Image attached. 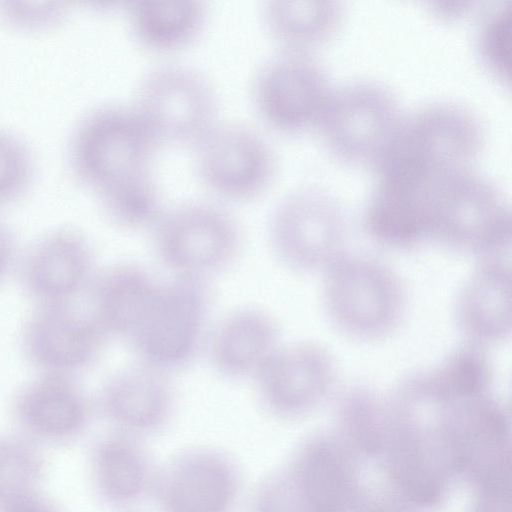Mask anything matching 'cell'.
Returning a JSON list of instances; mask_svg holds the SVG:
<instances>
[{
	"mask_svg": "<svg viewBox=\"0 0 512 512\" xmlns=\"http://www.w3.org/2000/svg\"><path fill=\"white\" fill-rule=\"evenodd\" d=\"M478 119L465 107L433 102L401 115L371 163L375 173L400 172L435 181L468 169L482 143Z\"/></svg>",
	"mask_w": 512,
	"mask_h": 512,
	"instance_id": "cell-1",
	"label": "cell"
},
{
	"mask_svg": "<svg viewBox=\"0 0 512 512\" xmlns=\"http://www.w3.org/2000/svg\"><path fill=\"white\" fill-rule=\"evenodd\" d=\"M449 469L477 498L510 500L511 418L493 394L452 405L438 425Z\"/></svg>",
	"mask_w": 512,
	"mask_h": 512,
	"instance_id": "cell-2",
	"label": "cell"
},
{
	"mask_svg": "<svg viewBox=\"0 0 512 512\" xmlns=\"http://www.w3.org/2000/svg\"><path fill=\"white\" fill-rule=\"evenodd\" d=\"M321 298L330 323L361 341L390 335L407 307L406 288L396 271L380 260L350 254L323 273Z\"/></svg>",
	"mask_w": 512,
	"mask_h": 512,
	"instance_id": "cell-3",
	"label": "cell"
},
{
	"mask_svg": "<svg viewBox=\"0 0 512 512\" xmlns=\"http://www.w3.org/2000/svg\"><path fill=\"white\" fill-rule=\"evenodd\" d=\"M431 242L480 261L504 259L511 214L492 183L469 169L438 179L431 202Z\"/></svg>",
	"mask_w": 512,
	"mask_h": 512,
	"instance_id": "cell-4",
	"label": "cell"
},
{
	"mask_svg": "<svg viewBox=\"0 0 512 512\" xmlns=\"http://www.w3.org/2000/svg\"><path fill=\"white\" fill-rule=\"evenodd\" d=\"M159 143L133 106L107 104L76 126L69 149L75 175L97 194L151 172Z\"/></svg>",
	"mask_w": 512,
	"mask_h": 512,
	"instance_id": "cell-5",
	"label": "cell"
},
{
	"mask_svg": "<svg viewBox=\"0 0 512 512\" xmlns=\"http://www.w3.org/2000/svg\"><path fill=\"white\" fill-rule=\"evenodd\" d=\"M150 231L156 258L170 276L206 282L235 263L243 243L235 218L206 201L165 208Z\"/></svg>",
	"mask_w": 512,
	"mask_h": 512,
	"instance_id": "cell-6",
	"label": "cell"
},
{
	"mask_svg": "<svg viewBox=\"0 0 512 512\" xmlns=\"http://www.w3.org/2000/svg\"><path fill=\"white\" fill-rule=\"evenodd\" d=\"M385 399L389 423L378 460L390 495L412 512H433L445 503L454 480L438 422Z\"/></svg>",
	"mask_w": 512,
	"mask_h": 512,
	"instance_id": "cell-7",
	"label": "cell"
},
{
	"mask_svg": "<svg viewBox=\"0 0 512 512\" xmlns=\"http://www.w3.org/2000/svg\"><path fill=\"white\" fill-rule=\"evenodd\" d=\"M209 300L206 281L161 280L145 319L127 343L137 361L169 375L192 364L206 345Z\"/></svg>",
	"mask_w": 512,
	"mask_h": 512,
	"instance_id": "cell-8",
	"label": "cell"
},
{
	"mask_svg": "<svg viewBox=\"0 0 512 512\" xmlns=\"http://www.w3.org/2000/svg\"><path fill=\"white\" fill-rule=\"evenodd\" d=\"M346 240L347 224L340 205L318 188L289 192L270 213V249L291 271L323 274L347 254Z\"/></svg>",
	"mask_w": 512,
	"mask_h": 512,
	"instance_id": "cell-9",
	"label": "cell"
},
{
	"mask_svg": "<svg viewBox=\"0 0 512 512\" xmlns=\"http://www.w3.org/2000/svg\"><path fill=\"white\" fill-rule=\"evenodd\" d=\"M132 106L159 144L194 147L218 124L212 84L185 65L166 64L147 72Z\"/></svg>",
	"mask_w": 512,
	"mask_h": 512,
	"instance_id": "cell-10",
	"label": "cell"
},
{
	"mask_svg": "<svg viewBox=\"0 0 512 512\" xmlns=\"http://www.w3.org/2000/svg\"><path fill=\"white\" fill-rule=\"evenodd\" d=\"M400 118L397 102L384 86L353 81L330 90L316 127L336 157L371 165Z\"/></svg>",
	"mask_w": 512,
	"mask_h": 512,
	"instance_id": "cell-11",
	"label": "cell"
},
{
	"mask_svg": "<svg viewBox=\"0 0 512 512\" xmlns=\"http://www.w3.org/2000/svg\"><path fill=\"white\" fill-rule=\"evenodd\" d=\"M252 381L263 410L275 418L293 420L329 398L336 386L337 366L319 343L281 344Z\"/></svg>",
	"mask_w": 512,
	"mask_h": 512,
	"instance_id": "cell-12",
	"label": "cell"
},
{
	"mask_svg": "<svg viewBox=\"0 0 512 512\" xmlns=\"http://www.w3.org/2000/svg\"><path fill=\"white\" fill-rule=\"evenodd\" d=\"M329 92L321 66L305 51L281 50L261 65L252 83L262 121L287 134L316 126Z\"/></svg>",
	"mask_w": 512,
	"mask_h": 512,
	"instance_id": "cell-13",
	"label": "cell"
},
{
	"mask_svg": "<svg viewBox=\"0 0 512 512\" xmlns=\"http://www.w3.org/2000/svg\"><path fill=\"white\" fill-rule=\"evenodd\" d=\"M241 470L226 452L197 446L178 452L157 469L152 494L161 512H233Z\"/></svg>",
	"mask_w": 512,
	"mask_h": 512,
	"instance_id": "cell-14",
	"label": "cell"
},
{
	"mask_svg": "<svg viewBox=\"0 0 512 512\" xmlns=\"http://www.w3.org/2000/svg\"><path fill=\"white\" fill-rule=\"evenodd\" d=\"M194 148L198 176L224 199H254L273 178L275 158L270 144L246 125L217 124Z\"/></svg>",
	"mask_w": 512,
	"mask_h": 512,
	"instance_id": "cell-15",
	"label": "cell"
},
{
	"mask_svg": "<svg viewBox=\"0 0 512 512\" xmlns=\"http://www.w3.org/2000/svg\"><path fill=\"white\" fill-rule=\"evenodd\" d=\"M355 459L336 435L304 440L280 468L299 512H353L364 495Z\"/></svg>",
	"mask_w": 512,
	"mask_h": 512,
	"instance_id": "cell-16",
	"label": "cell"
},
{
	"mask_svg": "<svg viewBox=\"0 0 512 512\" xmlns=\"http://www.w3.org/2000/svg\"><path fill=\"white\" fill-rule=\"evenodd\" d=\"M107 340L90 313L75 304L36 306L20 336L23 354L38 373L73 377L98 361Z\"/></svg>",
	"mask_w": 512,
	"mask_h": 512,
	"instance_id": "cell-17",
	"label": "cell"
},
{
	"mask_svg": "<svg viewBox=\"0 0 512 512\" xmlns=\"http://www.w3.org/2000/svg\"><path fill=\"white\" fill-rule=\"evenodd\" d=\"M19 268L23 290L36 306L75 304L97 274L92 245L80 232L67 228L38 239Z\"/></svg>",
	"mask_w": 512,
	"mask_h": 512,
	"instance_id": "cell-18",
	"label": "cell"
},
{
	"mask_svg": "<svg viewBox=\"0 0 512 512\" xmlns=\"http://www.w3.org/2000/svg\"><path fill=\"white\" fill-rule=\"evenodd\" d=\"M96 406L111 429L144 439L171 422L177 394L169 374L137 361L103 382Z\"/></svg>",
	"mask_w": 512,
	"mask_h": 512,
	"instance_id": "cell-19",
	"label": "cell"
},
{
	"mask_svg": "<svg viewBox=\"0 0 512 512\" xmlns=\"http://www.w3.org/2000/svg\"><path fill=\"white\" fill-rule=\"evenodd\" d=\"M436 181L376 176L362 213L369 238L387 249L403 252L431 242V202Z\"/></svg>",
	"mask_w": 512,
	"mask_h": 512,
	"instance_id": "cell-20",
	"label": "cell"
},
{
	"mask_svg": "<svg viewBox=\"0 0 512 512\" xmlns=\"http://www.w3.org/2000/svg\"><path fill=\"white\" fill-rule=\"evenodd\" d=\"M11 410L26 437L64 443L85 432L93 404L77 377L38 373L18 388Z\"/></svg>",
	"mask_w": 512,
	"mask_h": 512,
	"instance_id": "cell-21",
	"label": "cell"
},
{
	"mask_svg": "<svg viewBox=\"0 0 512 512\" xmlns=\"http://www.w3.org/2000/svg\"><path fill=\"white\" fill-rule=\"evenodd\" d=\"M279 324L268 311L237 308L208 333L205 349L213 370L232 381L253 380L281 346Z\"/></svg>",
	"mask_w": 512,
	"mask_h": 512,
	"instance_id": "cell-22",
	"label": "cell"
},
{
	"mask_svg": "<svg viewBox=\"0 0 512 512\" xmlns=\"http://www.w3.org/2000/svg\"><path fill=\"white\" fill-rule=\"evenodd\" d=\"M453 310L455 323L467 342L486 348L509 339L510 264L504 259L480 261L460 286Z\"/></svg>",
	"mask_w": 512,
	"mask_h": 512,
	"instance_id": "cell-23",
	"label": "cell"
},
{
	"mask_svg": "<svg viewBox=\"0 0 512 512\" xmlns=\"http://www.w3.org/2000/svg\"><path fill=\"white\" fill-rule=\"evenodd\" d=\"M143 440L111 429L94 442L89 459L90 479L104 504L125 509L152 494L157 469Z\"/></svg>",
	"mask_w": 512,
	"mask_h": 512,
	"instance_id": "cell-24",
	"label": "cell"
},
{
	"mask_svg": "<svg viewBox=\"0 0 512 512\" xmlns=\"http://www.w3.org/2000/svg\"><path fill=\"white\" fill-rule=\"evenodd\" d=\"M160 283L138 264H114L97 272L87 292V311L108 339L128 343L152 306Z\"/></svg>",
	"mask_w": 512,
	"mask_h": 512,
	"instance_id": "cell-25",
	"label": "cell"
},
{
	"mask_svg": "<svg viewBox=\"0 0 512 512\" xmlns=\"http://www.w3.org/2000/svg\"><path fill=\"white\" fill-rule=\"evenodd\" d=\"M128 25L138 44L154 53L182 50L204 31L208 10L195 0H138L125 4Z\"/></svg>",
	"mask_w": 512,
	"mask_h": 512,
	"instance_id": "cell-26",
	"label": "cell"
},
{
	"mask_svg": "<svg viewBox=\"0 0 512 512\" xmlns=\"http://www.w3.org/2000/svg\"><path fill=\"white\" fill-rule=\"evenodd\" d=\"M341 11L339 2L333 0H271L261 8V21L282 50L307 52L334 33Z\"/></svg>",
	"mask_w": 512,
	"mask_h": 512,
	"instance_id": "cell-27",
	"label": "cell"
},
{
	"mask_svg": "<svg viewBox=\"0 0 512 512\" xmlns=\"http://www.w3.org/2000/svg\"><path fill=\"white\" fill-rule=\"evenodd\" d=\"M337 437L355 457L378 460L388 431L385 398L365 385H353L336 406Z\"/></svg>",
	"mask_w": 512,
	"mask_h": 512,
	"instance_id": "cell-28",
	"label": "cell"
},
{
	"mask_svg": "<svg viewBox=\"0 0 512 512\" xmlns=\"http://www.w3.org/2000/svg\"><path fill=\"white\" fill-rule=\"evenodd\" d=\"M433 370L455 403L492 394L493 366L482 346L466 341L453 349Z\"/></svg>",
	"mask_w": 512,
	"mask_h": 512,
	"instance_id": "cell-29",
	"label": "cell"
},
{
	"mask_svg": "<svg viewBox=\"0 0 512 512\" xmlns=\"http://www.w3.org/2000/svg\"><path fill=\"white\" fill-rule=\"evenodd\" d=\"M98 196L109 219L130 230L151 229L165 209L151 172L115 185Z\"/></svg>",
	"mask_w": 512,
	"mask_h": 512,
	"instance_id": "cell-30",
	"label": "cell"
},
{
	"mask_svg": "<svg viewBox=\"0 0 512 512\" xmlns=\"http://www.w3.org/2000/svg\"><path fill=\"white\" fill-rule=\"evenodd\" d=\"M44 470L35 441L26 436L0 435V505L37 491Z\"/></svg>",
	"mask_w": 512,
	"mask_h": 512,
	"instance_id": "cell-31",
	"label": "cell"
},
{
	"mask_svg": "<svg viewBox=\"0 0 512 512\" xmlns=\"http://www.w3.org/2000/svg\"><path fill=\"white\" fill-rule=\"evenodd\" d=\"M510 6L501 2L482 17L477 32L479 55L500 80L510 81Z\"/></svg>",
	"mask_w": 512,
	"mask_h": 512,
	"instance_id": "cell-32",
	"label": "cell"
},
{
	"mask_svg": "<svg viewBox=\"0 0 512 512\" xmlns=\"http://www.w3.org/2000/svg\"><path fill=\"white\" fill-rule=\"evenodd\" d=\"M30 150L14 134L0 129V205L19 197L32 177Z\"/></svg>",
	"mask_w": 512,
	"mask_h": 512,
	"instance_id": "cell-33",
	"label": "cell"
},
{
	"mask_svg": "<svg viewBox=\"0 0 512 512\" xmlns=\"http://www.w3.org/2000/svg\"><path fill=\"white\" fill-rule=\"evenodd\" d=\"M64 2L3 1L0 13L10 25L22 29H46L59 24L68 14Z\"/></svg>",
	"mask_w": 512,
	"mask_h": 512,
	"instance_id": "cell-34",
	"label": "cell"
},
{
	"mask_svg": "<svg viewBox=\"0 0 512 512\" xmlns=\"http://www.w3.org/2000/svg\"><path fill=\"white\" fill-rule=\"evenodd\" d=\"M247 512H299L280 468L259 481Z\"/></svg>",
	"mask_w": 512,
	"mask_h": 512,
	"instance_id": "cell-35",
	"label": "cell"
},
{
	"mask_svg": "<svg viewBox=\"0 0 512 512\" xmlns=\"http://www.w3.org/2000/svg\"><path fill=\"white\" fill-rule=\"evenodd\" d=\"M0 512H58L45 496L33 491L15 497L0 505Z\"/></svg>",
	"mask_w": 512,
	"mask_h": 512,
	"instance_id": "cell-36",
	"label": "cell"
},
{
	"mask_svg": "<svg viewBox=\"0 0 512 512\" xmlns=\"http://www.w3.org/2000/svg\"><path fill=\"white\" fill-rule=\"evenodd\" d=\"M18 261V246L12 230L0 220V284L10 275Z\"/></svg>",
	"mask_w": 512,
	"mask_h": 512,
	"instance_id": "cell-37",
	"label": "cell"
},
{
	"mask_svg": "<svg viewBox=\"0 0 512 512\" xmlns=\"http://www.w3.org/2000/svg\"><path fill=\"white\" fill-rule=\"evenodd\" d=\"M353 512H412L389 495H363Z\"/></svg>",
	"mask_w": 512,
	"mask_h": 512,
	"instance_id": "cell-38",
	"label": "cell"
},
{
	"mask_svg": "<svg viewBox=\"0 0 512 512\" xmlns=\"http://www.w3.org/2000/svg\"><path fill=\"white\" fill-rule=\"evenodd\" d=\"M474 4L473 1L464 0H439L428 3L433 13L447 19L465 15L472 9Z\"/></svg>",
	"mask_w": 512,
	"mask_h": 512,
	"instance_id": "cell-39",
	"label": "cell"
},
{
	"mask_svg": "<svg viewBox=\"0 0 512 512\" xmlns=\"http://www.w3.org/2000/svg\"><path fill=\"white\" fill-rule=\"evenodd\" d=\"M470 512H510V500L478 498Z\"/></svg>",
	"mask_w": 512,
	"mask_h": 512,
	"instance_id": "cell-40",
	"label": "cell"
}]
</instances>
